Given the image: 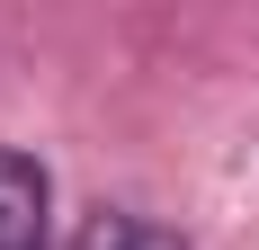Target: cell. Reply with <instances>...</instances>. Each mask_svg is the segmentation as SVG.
Masks as SVG:
<instances>
[{
	"label": "cell",
	"mask_w": 259,
	"mask_h": 250,
	"mask_svg": "<svg viewBox=\"0 0 259 250\" xmlns=\"http://www.w3.org/2000/svg\"><path fill=\"white\" fill-rule=\"evenodd\" d=\"M72 250H188V241H179V232H161V224H143V215H99Z\"/></svg>",
	"instance_id": "cell-2"
},
{
	"label": "cell",
	"mask_w": 259,
	"mask_h": 250,
	"mask_svg": "<svg viewBox=\"0 0 259 250\" xmlns=\"http://www.w3.org/2000/svg\"><path fill=\"white\" fill-rule=\"evenodd\" d=\"M0 250H45V170L0 152Z\"/></svg>",
	"instance_id": "cell-1"
}]
</instances>
